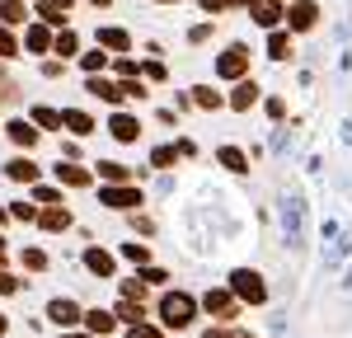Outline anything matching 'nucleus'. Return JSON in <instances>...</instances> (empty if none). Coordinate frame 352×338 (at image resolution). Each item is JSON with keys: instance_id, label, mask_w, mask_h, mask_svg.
Returning <instances> with one entry per match:
<instances>
[{"instance_id": "1", "label": "nucleus", "mask_w": 352, "mask_h": 338, "mask_svg": "<svg viewBox=\"0 0 352 338\" xmlns=\"http://www.w3.org/2000/svg\"><path fill=\"white\" fill-rule=\"evenodd\" d=\"M192 319H197V301H192L188 291H164L160 296V324L164 329H188Z\"/></svg>"}, {"instance_id": "2", "label": "nucleus", "mask_w": 352, "mask_h": 338, "mask_svg": "<svg viewBox=\"0 0 352 338\" xmlns=\"http://www.w3.org/2000/svg\"><path fill=\"white\" fill-rule=\"evenodd\" d=\"M230 291L249 301V306H263L268 301V286H263V273H254V268H235L230 273Z\"/></svg>"}, {"instance_id": "3", "label": "nucleus", "mask_w": 352, "mask_h": 338, "mask_svg": "<svg viewBox=\"0 0 352 338\" xmlns=\"http://www.w3.org/2000/svg\"><path fill=\"white\" fill-rule=\"evenodd\" d=\"M217 76L221 80H249V47H244V43H230V47H226V52L217 56Z\"/></svg>"}, {"instance_id": "4", "label": "nucleus", "mask_w": 352, "mask_h": 338, "mask_svg": "<svg viewBox=\"0 0 352 338\" xmlns=\"http://www.w3.org/2000/svg\"><path fill=\"white\" fill-rule=\"evenodd\" d=\"M202 310H207L212 319H221V324H230V319L240 315V296H235L230 286H212V291L202 296Z\"/></svg>"}, {"instance_id": "5", "label": "nucleus", "mask_w": 352, "mask_h": 338, "mask_svg": "<svg viewBox=\"0 0 352 338\" xmlns=\"http://www.w3.org/2000/svg\"><path fill=\"white\" fill-rule=\"evenodd\" d=\"M320 24V5L315 0H292L287 5V33H310Z\"/></svg>"}, {"instance_id": "6", "label": "nucleus", "mask_w": 352, "mask_h": 338, "mask_svg": "<svg viewBox=\"0 0 352 338\" xmlns=\"http://www.w3.org/2000/svg\"><path fill=\"white\" fill-rule=\"evenodd\" d=\"M5 137L14 141V146H19V155H24V150H33V146L43 141V127H38L33 117H10V122H5Z\"/></svg>"}, {"instance_id": "7", "label": "nucleus", "mask_w": 352, "mask_h": 338, "mask_svg": "<svg viewBox=\"0 0 352 338\" xmlns=\"http://www.w3.org/2000/svg\"><path fill=\"white\" fill-rule=\"evenodd\" d=\"M249 19L272 33L277 24H287V5H282V0H254V5H249Z\"/></svg>"}, {"instance_id": "8", "label": "nucleus", "mask_w": 352, "mask_h": 338, "mask_svg": "<svg viewBox=\"0 0 352 338\" xmlns=\"http://www.w3.org/2000/svg\"><path fill=\"white\" fill-rule=\"evenodd\" d=\"M47 319L56 329H76V324H85V310L76 301H66V296H56V301H47Z\"/></svg>"}, {"instance_id": "9", "label": "nucleus", "mask_w": 352, "mask_h": 338, "mask_svg": "<svg viewBox=\"0 0 352 338\" xmlns=\"http://www.w3.org/2000/svg\"><path fill=\"white\" fill-rule=\"evenodd\" d=\"M38 174H43V165H38L33 155H14V160L5 165V179H10V183H38Z\"/></svg>"}, {"instance_id": "10", "label": "nucleus", "mask_w": 352, "mask_h": 338, "mask_svg": "<svg viewBox=\"0 0 352 338\" xmlns=\"http://www.w3.org/2000/svg\"><path fill=\"white\" fill-rule=\"evenodd\" d=\"M104 207L132 212V207H141V188H136V183H118V188H104Z\"/></svg>"}, {"instance_id": "11", "label": "nucleus", "mask_w": 352, "mask_h": 338, "mask_svg": "<svg viewBox=\"0 0 352 338\" xmlns=\"http://www.w3.org/2000/svg\"><path fill=\"white\" fill-rule=\"evenodd\" d=\"M71 5H76V0H33V10H38V19H43V24H52V28H61V24H66V14H71Z\"/></svg>"}, {"instance_id": "12", "label": "nucleus", "mask_w": 352, "mask_h": 338, "mask_svg": "<svg viewBox=\"0 0 352 338\" xmlns=\"http://www.w3.org/2000/svg\"><path fill=\"white\" fill-rule=\"evenodd\" d=\"M56 183H61V188H89V183H94V174L80 169L76 160H61V165H56Z\"/></svg>"}, {"instance_id": "13", "label": "nucleus", "mask_w": 352, "mask_h": 338, "mask_svg": "<svg viewBox=\"0 0 352 338\" xmlns=\"http://www.w3.org/2000/svg\"><path fill=\"white\" fill-rule=\"evenodd\" d=\"M24 43H28V52H52V47H56V33H52V24L33 19V24H28V33H24Z\"/></svg>"}, {"instance_id": "14", "label": "nucleus", "mask_w": 352, "mask_h": 338, "mask_svg": "<svg viewBox=\"0 0 352 338\" xmlns=\"http://www.w3.org/2000/svg\"><path fill=\"white\" fill-rule=\"evenodd\" d=\"M99 47L113 56H127L132 52V33L127 28H99Z\"/></svg>"}, {"instance_id": "15", "label": "nucleus", "mask_w": 352, "mask_h": 338, "mask_svg": "<svg viewBox=\"0 0 352 338\" xmlns=\"http://www.w3.org/2000/svg\"><path fill=\"white\" fill-rule=\"evenodd\" d=\"M85 89H89L94 99H104V104H127V99H122V84H118V80H104V76H89V80H85Z\"/></svg>"}, {"instance_id": "16", "label": "nucleus", "mask_w": 352, "mask_h": 338, "mask_svg": "<svg viewBox=\"0 0 352 338\" xmlns=\"http://www.w3.org/2000/svg\"><path fill=\"white\" fill-rule=\"evenodd\" d=\"M85 268L94 273V278H113L118 273V258L109 249H85Z\"/></svg>"}, {"instance_id": "17", "label": "nucleus", "mask_w": 352, "mask_h": 338, "mask_svg": "<svg viewBox=\"0 0 352 338\" xmlns=\"http://www.w3.org/2000/svg\"><path fill=\"white\" fill-rule=\"evenodd\" d=\"M109 132H113V141H136V137H141V122H136L132 113H113Z\"/></svg>"}, {"instance_id": "18", "label": "nucleus", "mask_w": 352, "mask_h": 338, "mask_svg": "<svg viewBox=\"0 0 352 338\" xmlns=\"http://www.w3.org/2000/svg\"><path fill=\"white\" fill-rule=\"evenodd\" d=\"M113 315H118V324H127V329H136V324H146V301H118L113 306Z\"/></svg>"}, {"instance_id": "19", "label": "nucleus", "mask_w": 352, "mask_h": 338, "mask_svg": "<svg viewBox=\"0 0 352 338\" xmlns=\"http://www.w3.org/2000/svg\"><path fill=\"white\" fill-rule=\"evenodd\" d=\"M94 174H99V179H104L109 188H118V183H132V179H136L132 169L118 165V160H99V165H94Z\"/></svg>"}, {"instance_id": "20", "label": "nucleus", "mask_w": 352, "mask_h": 338, "mask_svg": "<svg viewBox=\"0 0 352 338\" xmlns=\"http://www.w3.org/2000/svg\"><path fill=\"white\" fill-rule=\"evenodd\" d=\"M85 329L94 338H104V334L118 329V315H113V310H85Z\"/></svg>"}, {"instance_id": "21", "label": "nucleus", "mask_w": 352, "mask_h": 338, "mask_svg": "<svg viewBox=\"0 0 352 338\" xmlns=\"http://www.w3.org/2000/svg\"><path fill=\"white\" fill-rule=\"evenodd\" d=\"M258 94H263V89H258L254 80H240V84H235V94H230L226 104H230L235 113H244V109H254V104H258Z\"/></svg>"}, {"instance_id": "22", "label": "nucleus", "mask_w": 352, "mask_h": 338, "mask_svg": "<svg viewBox=\"0 0 352 338\" xmlns=\"http://www.w3.org/2000/svg\"><path fill=\"white\" fill-rule=\"evenodd\" d=\"M71 221H76V216H71V207H47V212H43V216H38V225H43V230H71Z\"/></svg>"}, {"instance_id": "23", "label": "nucleus", "mask_w": 352, "mask_h": 338, "mask_svg": "<svg viewBox=\"0 0 352 338\" xmlns=\"http://www.w3.org/2000/svg\"><path fill=\"white\" fill-rule=\"evenodd\" d=\"M61 122H66V132H76V137H89V132H94V117H89L85 109H66Z\"/></svg>"}, {"instance_id": "24", "label": "nucleus", "mask_w": 352, "mask_h": 338, "mask_svg": "<svg viewBox=\"0 0 352 338\" xmlns=\"http://www.w3.org/2000/svg\"><path fill=\"white\" fill-rule=\"evenodd\" d=\"M268 56L272 61H287V56H292V33H287V28H272L268 33Z\"/></svg>"}, {"instance_id": "25", "label": "nucleus", "mask_w": 352, "mask_h": 338, "mask_svg": "<svg viewBox=\"0 0 352 338\" xmlns=\"http://www.w3.org/2000/svg\"><path fill=\"white\" fill-rule=\"evenodd\" d=\"M28 19V0H0V24H24Z\"/></svg>"}, {"instance_id": "26", "label": "nucleus", "mask_w": 352, "mask_h": 338, "mask_svg": "<svg viewBox=\"0 0 352 338\" xmlns=\"http://www.w3.org/2000/svg\"><path fill=\"white\" fill-rule=\"evenodd\" d=\"M217 160H221L226 169H235V174H244V169H249V155H244L240 146H221V150H217Z\"/></svg>"}, {"instance_id": "27", "label": "nucleus", "mask_w": 352, "mask_h": 338, "mask_svg": "<svg viewBox=\"0 0 352 338\" xmlns=\"http://www.w3.org/2000/svg\"><path fill=\"white\" fill-rule=\"evenodd\" d=\"M56 56H66V61H71V56H80V38H76V33H71V28H61V33H56V47H52Z\"/></svg>"}, {"instance_id": "28", "label": "nucleus", "mask_w": 352, "mask_h": 338, "mask_svg": "<svg viewBox=\"0 0 352 338\" xmlns=\"http://www.w3.org/2000/svg\"><path fill=\"white\" fill-rule=\"evenodd\" d=\"M80 66L89 71V76H104V71L113 66V56H104V47H94V52H85V56H80Z\"/></svg>"}, {"instance_id": "29", "label": "nucleus", "mask_w": 352, "mask_h": 338, "mask_svg": "<svg viewBox=\"0 0 352 338\" xmlns=\"http://www.w3.org/2000/svg\"><path fill=\"white\" fill-rule=\"evenodd\" d=\"M28 117H33V122H38L43 132H56V127H66V122H61V113H56V109H33Z\"/></svg>"}, {"instance_id": "30", "label": "nucleus", "mask_w": 352, "mask_h": 338, "mask_svg": "<svg viewBox=\"0 0 352 338\" xmlns=\"http://www.w3.org/2000/svg\"><path fill=\"white\" fill-rule=\"evenodd\" d=\"M192 104H197V109H221L226 99H221L212 84H197V89H192Z\"/></svg>"}, {"instance_id": "31", "label": "nucleus", "mask_w": 352, "mask_h": 338, "mask_svg": "<svg viewBox=\"0 0 352 338\" xmlns=\"http://www.w3.org/2000/svg\"><path fill=\"white\" fill-rule=\"evenodd\" d=\"M113 71H118L122 80H136V76H141V61H132V56H113Z\"/></svg>"}, {"instance_id": "32", "label": "nucleus", "mask_w": 352, "mask_h": 338, "mask_svg": "<svg viewBox=\"0 0 352 338\" xmlns=\"http://www.w3.org/2000/svg\"><path fill=\"white\" fill-rule=\"evenodd\" d=\"M14 56H19V43H14V33H10V28L0 24V61H14Z\"/></svg>"}, {"instance_id": "33", "label": "nucleus", "mask_w": 352, "mask_h": 338, "mask_svg": "<svg viewBox=\"0 0 352 338\" xmlns=\"http://www.w3.org/2000/svg\"><path fill=\"white\" fill-rule=\"evenodd\" d=\"M19 263H24L28 273H43V268H47V254H43V249H24V254H19Z\"/></svg>"}, {"instance_id": "34", "label": "nucleus", "mask_w": 352, "mask_h": 338, "mask_svg": "<svg viewBox=\"0 0 352 338\" xmlns=\"http://www.w3.org/2000/svg\"><path fill=\"white\" fill-rule=\"evenodd\" d=\"M10 216H14V221H38L43 212H38V207H28V202H10Z\"/></svg>"}, {"instance_id": "35", "label": "nucleus", "mask_w": 352, "mask_h": 338, "mask_svg": "<svg viewBox=\"0 0 352 338\" xmlns=\"http://www.w3.org/2000/svg\"><path fill=\"white\" fill-rule=\"evenodd\" d=\"M174 160H179V146H160V150H155V155H151V165H155V169L174 165Z\"/></svg>"}, {"instance_id": "36", "label": "nucleus", "mask_w": 352, "mask_h": 338, "mask_svg": "<svg viewBox=\"0 0 352 338\" xmlns=\"http://www.w3.org/2000/svg\"><path fill=\"white\" fill-rule=\"evenodd\" d=\"M122 254H127L132 263H146V258H151V245H141V240H136V245H122Z\"/></svg>"}, {"instance_id": "37", "label": "nucleus", "mask_w": 352, "mask_h": 338, "mask_svg": "<svg viewBox=\"0 0 352 338\" xmlns=\"http://www.w3.org/2000/svg\"><path fill=\"white\" fill-rule=\"evenodd\" d=\"M122 99H146V84L141 80H122Z\"/></svg>"}, {"instance_id": "38", "label": "nucleus", "mask_w": 352, "mask_h": 338, "mask_svg": "<svg viewBox=\"0 0 352 338\" xmlns=\"http://www.w3.org/2000/svg\"><path fill=\"white\" fill-rule=\"evenodd\" d=\"M33 197H38L43 207H56V202H61V193H56V188H33Z\"/></svg>"}, {"instance_id": "39", "label": "nucleus", "mask_w": 352, "mask_h": 338, "mask_svg": "<svg viewBox=\"0 0 352 338\" xmlns=\"http://www.w3.org/2000/svg\"><path fill=\"white\" fill-rule=\"evenodd\" d=\"M127 338H164L155 324H136V329H127Z\"/></svg>"}, {"instance_id": "40", "label": "nucleus", "mask_w": 352, "mask_h": 338, "mask_svg": "<svg viewBox=\"0 0 352 338\" xmlns=\"http://www.w3.org/2000/svg\"><path fill=\"white\" fill-rule=\"evenodd\" d=\"M19 291V278L14 273H0V296H14Z\"/></svg>"}, {"instance_id": "41", "label": "nucleus", "mask_w": 352, "mask_h": 338, "mask_svg": "<svg viewBox=\"0 0 352 338\" xmlns=\"http://www.w3.org/2000/svg\"><path fill=\"white\" fill-rule=\"evenodd\" d=\"M141 282H146V286H160V282H169V278H164L160 268H146V273H141Z\"/></svg>"}, {"instance_id": "42", "label": "nucleus", "mask_w": 352, "mask_h": 338, "mask_svg": "<svg viewBox=\"0 0 352 338\" xmlns=\"http://www.w3.org/2000/svg\"><path fill=\"white\" fill-rule=\"evenodd\" d=\"M141 71H146V80H164V66H160V61H146Z\"/></svg>"}, {"instance_id": "43", "label": "nucleus", "mask_w": 352, "mask_h": 338, "mask_svg": "<svg viewBox=\"0 0 352 338\" xmlns=\"http://www.w3.org/2000/svg\"><path fill=\"white\" fill-rule=\"evenodd\" d=\"M132 225H136V230H141V235H151V230H155V221H151V216H141V212H136V216H132Z\"/></svg>"}, {"instance_id": "44", "label": "nucleus", "mask_w": 352, "mask_h": 338, "mask_svg": "<svg viewBox=\"0 0 352 338\" xmlns=\"http://www.w3.org/2000/svg\"><path fill=\"white\" fill-rule=\"evenodd\" d=\"M197 5H202V10H207V14H221V10H226V5H230V0H197Z\"/></svg>"}, {"instance_id": "45", "label": "nucleus", "mask_w": 352, "mask_h": 338, "mask_svg": "<svg viewBox=\"0 0 352 338\" xmlns=\"http://www.w3.org/2000/svg\"><path fill=\"white\" fill-rule=\"evenodd\" d=\"M188 38H192V43H207V38H212V24H197Z\"/></svg>"}, {"instance_id": "46", "label": "nucleus", "mask_w": 352, "mask_h": 338, "mask_svg": "<svg viewBox=\"0 0 352 338\" xmlns=\"http://www.w3.org/2000/svg\"><path fill=\"white\" fill-rule=\"evenodd\" d=\"M202 338H235V334H230V329H217V324H212V329H207Z\"/></svg>"}, {"instance_id": "47", "label": "nucleus", "mask_w": 352, "mask_h": 338, "mask_svg": "<svg viewBox=\"0 0 352 338\" xmlns=\"http://www.w3.org/2000/svg\"><path fill=\"white\" fill-rule=\"evenodd\" d=\"M14 221V216H10V207H0V225H10Z\"/></svg>"}, {"instance_id": "48", "label": "nucleus", "mask_w": 352, "mask_h": 338, "mask_svg": "<svg viewBox=\"0 0 352 338\" xmlns=\"http://www.w3.org/2000/svg\"><path fill=\"white\" fill-rule=\"evenodd\" d=\"M0 273H5V235H0Z\"/></svg>"}, {"instance_id": "49", "label": "nucleus", "mask_w": 352, "mask_h": 338, "mask_svg": "<svg viewBox=\"0 0 352 338\" xmlns=\"http://www.w3.org/2000/svg\"><path fill=\"white\" fill-rule=\"evenodd\" d=\"M89 5H99V10H109V5H113V0H89Z\"/></svg>"}, {"instance_id": "50", "label": "nucleus", "mask_w": 352, "mask_h": 338, "mask_svg": "<svg viewBox=\"0 0 352 338\" xmlns=\"http://www.w3.org/2000/svg\"><path fill=\"white\" fill-rule=\"evenodd\" d=\"M5 329H10V319H5V315H0V338H5Z\"/></svg>"}, {"instance_id": "51", "label": "nucleus", "mask_w": 352, "mask_h": 338, "mask_svg": "<svg viewBox=\"0 0 352 338\" xmlns=\"http://www.w3.org/2000/svg\"><path fill=\"white\" fill-rule=\"evenodd\" d=\"M61 338H94V334H61Z\"/></svg>"}, {"instance_id": "52", "label": "nucleus", "mask_w": 352, "mask_h": 338, "mask_svg": "<svg viewBox=\"0 0 352 338\" xmlns=\"http://www.w3.org/2000/svg\"><path fill=\"white\" fill-rule=\"evenodd\" d=\"M230 5H244V10H249V5H254V0H230Z\"/></svg>"}, {"instance_id": "53", "label": "nucleus", "mask_w": 352, "mask_h": 338, "mask_svg": "<svg viewBox=\"0 0 352 338\" xmlns=\"http://www.w3.org/2000/svg\"><path fill=\"white\" fill-rule=\"evenodd\" d=\"M160 5H179V0H160Z\"/></svg>"}, {"instance_id": "54", "label": "nucleus", "mask_w": 352, "mask_h": 338, "mask_svg": "<svg viewBox=\"0 0 352 338\" xmlns=\"http://www.w3.org/2000/svg\"><path fill=\"white\" fill-rule=\"evenodd\" d=\"M235 338H249V334H235Z\"/></svg>"}, {"instance_id": "55", "label": "nucleus", "mask_w": 352, "mask_h": 338, "mask_svg": "<svg viewBox=\"0 0 352 338\" xmlns=\"http://www.w3.org/2000/svg\"><path fill=\"white\" fill-rule=\"evenodd\" d=\"M0 132H5V127H0Z\"/></svg>"}]
</instances>
